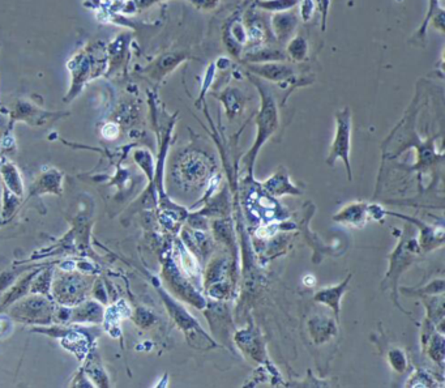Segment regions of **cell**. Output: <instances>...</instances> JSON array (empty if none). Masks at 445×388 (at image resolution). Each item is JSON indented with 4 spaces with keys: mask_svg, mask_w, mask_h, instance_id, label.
<instances>
[{
    "mask_svg": "<svg viewBox=\"0 0 445 388\" xmlns=\"http://www.w3.org/2000/svg\"><path fill=\"white\" fill-rule=\"evenodd\" d=\"M299 24V16L297 12L286 11L274 13L270 22V31L274 38L281 43L288 42L291 36L295 32Z\"/></svg>",
    "mask_w": 445,
    "mask_h": 388,
    "instance_id": "cell-6",
    "label": "cell"
},
{
    "mask_svg": "<svg viewBox=\"0 0 445 388\" xmlns=\"http://www.w3.org/2000/svg\"><path fill=\"white\" fill-rule=\"evenodd\" d=\"M367 219V208L362 203H355L346 208H343L337 216H334V220L341 224H348L352 226H361Z\"/></svg>",
    "mask_w": 445,
    "mask_h": 388,
    "instance_id": "cell-10",
    "label": "cell"
},
{
    "mask_svg": "<svg viewBox=\"0 0 445 388\" xmlns=\"http://www.w3.org/2000/svg\"><path fill=\"white\" fill-rule=\"evenodd\" d=\"M298 7H299L300 20L303 22H310L318 10L316 0H299Z\"/></svg>",
    "mask_w": 445,
    "mask_h": 388,
    "instance_id": "cell-16",
    "label": "cell"
},
{
    "mask_svg": "<svg viewBox=\"0 0 445 388\" xmlns=\"http://www.w3.org/2000/svg\"><path fill=\"white\" fill-rule=\"evenodd\" d=\"M349 279H350V277H349ZM349 279H348L345 283H342L341 285H338V286L328 288V289H322V290H320L319 293L315 295V301H318V302H321V304L329 306V307H331V309L334 310L336 315H338V313H340V310H338L340 298H341L342 294H343V290H345V289H346V286H348V281H349Z\"/></svg>",
    "mask_w": 445,
    "mask_h": 388,
    "instance_id": "cell-11",
    "label": "cell"
},
{
    "mask_svg": "<svg viewBox=\"0 0 445 388\" xmlns=\"http://www.w3.org/2000/svg\"><path fill=\"white\" fill-rule=\"evenodd\" d=\"M249 74L272 83H285L294 79V68L285 62H268V63H243Z\"/></svg>",
    "mask_w": 445,
    "mask_h": 388,
    "instance_id": "cell-5",
    "label": "cell"
},
{
    "mask_svg": "<svg viewBox=\"0 0 445 388\" xmlns=\"http://www.w3.org/2000/svg\"><path fill=\"white\" fill-rule=\"evenodd\" d=\"M217 98L225 106V111L230 119L238 116L246 105V95L235 86H226L221 93H218Z\"/></svg>",
    "mask_w": 445,
    "mask_h": 388,
    "instance_id": "cell-8",
    "label": "cell"
},
{
    "mask_svg": "<svg viewBox=\"0 0 445 388\" xmlns=\"http://www.w3.org/2000/svg\"><path fill=\"white\" fill-rule=\"evenodd\" d=\"M188 58V53L179 52V53H167L159 56L155 63L150 65V75L155 79H162L164 76L174 71L176 67L182 62H185Z\"/></svg>",
    "mask_w": 445,
    "mask_h": 388,
    "instance_id": "cell-9",
    "label": "cell"
},
{
    "mask_svg": "<svg viewBox=\"0 0 445 388\" xmlns=\"http://www.w3.org/2000/svg\"><path fill=\"white\" fill-rule=\"evenodd\" d=\"M243 22L247 31V45L244 47V52L260 46H265V43L274 38L270 25L253 8H249V11L246 12Z\"/></svg>",
    "mask_w": 445,
    "mask_h": 388,
    "instance_id": "cell-4",
    "label": "cell"
},
{
    "mask_svg": "<svg viewBox=\"0 0 445 388\" xmlns=\"http://www.w3.org/2000/svg\"><path fill=\"white\" fill-rule=\"evenodd\" d=\"M216 74H217V68H216L214 63L209 64L207 71H205V75H204V80H203V83H201L200 95H198V100L196 101L197 106H201V102L204 101V95H205V93L212 88V85L214 83Z\"/></svg>",
    "mask_w": 445,
    "mask_h": 388,
    "instance_id": "cell-14",
    "label": "cell"
},
{
    "mask_svg": "<svg viewBox=\"0 0 445 388\" xmlns=\"http://www.w3.org/2000/svg\"><path fill=\"white\" fill-rule=\"evenodd\" d=\"M249 79L259 91L260 100H261L259 113L256 116L258 134H256L253 146L249 149V155H246V161L249 164V170H252L253 162L258 157L260 149L279 128V109L270 88L264 84L259 77L253 75L249 74Z\"/></svg>",
    "mask_w": 445,
    "mask_h": 388,
    "instance_id": "cell-1",
    "label": "cell"
},
{
    "mask_svg": "<svg viewBox=\"0 0 445 388\" xmlns=\"http://www.w3.org/2000/svg\"><path fill=\"white\" fill-rule=\"evenodd\" d=\"M331 0H316V7L321 15V31L325 32L327 29V20H328V13L331 8Z\"/></svg>",
    "mask_w": 445,
    "mask_h": 388,
    "instance_id": "cell-17",
    "label": "cell"
},
{
    "mask_svg": "<svg viewBox=\"0 0 445 388\" xmlns=\"http://www.w3.org/2000/svg\"><path fill=\"white\" fill-rule=\"evenodd\" d=\"M222 42L228 53L240 61L247 45V31L240 12H235L228 17L222 28Z\"/></svg>",
    "mask_w": 445,
    "mask_h": 388,
    "instance_id": "cell-3",
    "label": "cell"
},
{
    "mask_svg": "<svg viewBox=\"0 0 445 388\" xmlns=\"http://www.w3.org/2000/svg\"><path fill=\"white\" fill-rule=\"evenodd\" d=\"M214 65H216L217 71L224 72V71H226V70H228V68L231 67V61H230L228 58H226V56H219L217 61L214 62Z\"/></svg>",
    "mask_w": 445,
    "mask_h": 388,
    "instance_id": "cell-19",
    "label": "cell"
},
{
    "mask_svg": "<svg viewBox=\"0 0 445 388\" xmlns=\"http://www.w3.org/2000/svg\"><path fill=\"white\" fill-rule=\"evenodd\" d=\"M139 1H140V6H141V7H148V6L153 4L155 1H159V0H139Z\"/></svg>",
    "mask_w": 445,
    "mask_h": 388,
    "instance_id": "cell-20",
    "label": "cell"
},
{
    "mask_svg": "<svg viewBox=\"0 0 445 388\" xmlns=\"http://www.w3.org/2000/svg\"><path fill=\"white\" fill-rule=\"evenodd\" d=\"M288 47H286V55L288 59H290L291 62L299 63L307 59L309 56V42L304 37L302 36H295L294 38H291L290 41H288Z\"/></svg>",
    "mask_w": 445,
    "mask_h": 388,
    "instance_id": "cell-12",
    "label": "cell"
},
{
    "mask_svg": "<svg viewBox=\"0 0 445 388\" xmlns=\"http://www.w3.org/2000/svg\"><path fill=\"white\" fill-rule=\"evenodd\" d=\"M192 1L197 8H201V10H213L216 6H217L218 0H189Z\"/></svg>",
    "mask_w": 445,
    "mask_h": 388,
    "instance_id": "cell-18",
    "label": "cell"
},
{
    "mask_svg": "<svg viewBox=\"0 0 445 388\" xmlns=\"http://www.w3.org/2000/svg\"><path fill=\"white\" fill-rule=\"evenodd\" d=\"M288 55L279 49L270 46H260L251 50H246L240 62L242 63H268V62H286Z\"/></svg>",
    "mask_w": 445,
    "mask_h": 388,
    "instance_id": "cell-7",
    "label": "cell"
},
{
    "mask_svg": "<svg viewBox=\"0 0 445 388\" xmlns=\"http://www.w3.org/2000/svg\"><path fill=\"white\" fill-rule=\"evenodd\" d=\"M439 1H440V0H428V13H427L425 20L422 22L419 31L416 33V38H421V40L425 38L428 22L435 16L437 12L443 11L442 8H439Z\"/></svg>",
    "mask_w": 445,
    "mask_h": 388,
    "instance_id": "cell-15",
    "label": "cell"
},
{
    "mask_svg": "<svg viewBox=\"0 0 445 388\" xmlns=\"http://www.w3.org/2000/svg\"><path fill=\"white\" fill-rule=\"evenodd\" d=\"M350 144H352V111L345 107L336 113V132L331 144V153L327 160L328 165H334L337 160H342L348 178L352 180V165H350Z\"/></svg>",
    "mask_w": 445,
    "mask_h": 388,
    "instance_id": "cell-2",
    "label": "cell"
},
{
    "mask_svg": "<svg viewBox=\"0 0 445 388\" xmlns=\"http://www.w3.org/2000/svg\"><path fill=\"white\" fill-rule=\"evenodd\" d=\"M299 0H255L253 8L260 11L280 13V12L291 11L298 6Z\"/></svg>",
    "mask_w": 445,
    "mask_h": 388,
    "instance_id": "cell-13",
    "label": "cell"
}]
</instances>
